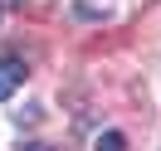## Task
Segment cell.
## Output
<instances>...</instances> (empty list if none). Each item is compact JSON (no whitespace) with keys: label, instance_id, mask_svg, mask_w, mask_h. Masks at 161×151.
Returning a JSON list of instances; mask_svg holds the SVG:
<instances>
[{"label":"cell","instance_id":"cell-4","mask_svg":"<svg viewBox=\"0 0 161 151\" xmlns=\"http://www.w3.org/2000/svg\"><path fill=\"white\" fill-rule=\"evenodd\" d=\"M5 5H25V0H0V10H5Z\"/></svg>","mask_w":161,"mask_h":151},{"label":"cell","instance_id":"cell-3","mask_svg":"<svg viewBox=\"0 0 161 151\" xmlns=\"http://www.w3.org/2000/svg\"><path fill=\"white\" fill-rule=\"evenodd\" d=\"M20 151H54V146H49V141H25Z\"/></svg>","mask_w":161,"mask_h":151},{"label":"cell","instance_id":"cell-1","mask_svg":"<svg viewBox=\"0 0 161 151\" xmlns=\"http://www.w3.org/2000/svg\"><path fill=\"white\" fill-rule=\"evenodd\" d=\"M20 83H25V63L5 54V59H0V102L15 98V88H20Z\"/></svg>","mask_w":161,"mask_h":151},{"label":"cell","instance_id":"cell-2","mask_svg":"<svg viewBox=\"0 0 161 151\" xmlns=\"http://www.w3.org/2000/svg\"><path fill=\"white\" fill-rule=\"evenodd\" d=\"M93 151H127V137H122V132H103V137L93 141Z\"/></svg>","mask_w":161,"mask_h":151},{"label":"cell","instance_id":"cell-5","mask_svg":"<svg viewBox=\"0 0 161 151\" xmlns=\"http://www.w3.org/2000/svg\"><path fill=\"white\" fill-rule=\"evenodd\" d=\"M0 20H5V10H0Z\"/></svg>","mask_w":161,"mask_h":151}]
</instances>
